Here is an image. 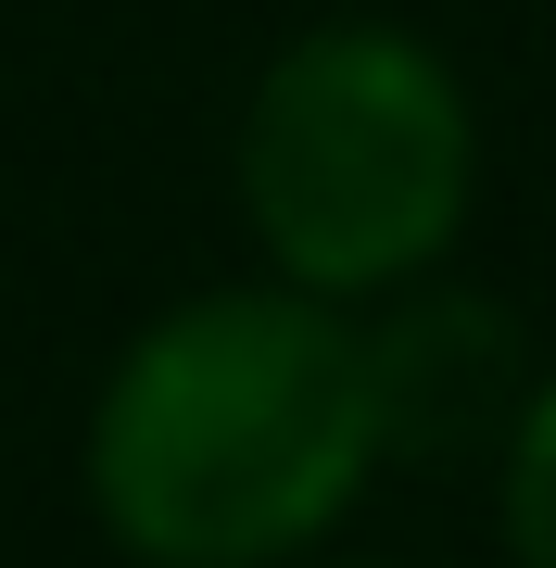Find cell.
<instances>
[{
    "instance_id": "6da1fadb",
    "label": "cell",
    "mask_w": 556,
    "mask_h": 568,
    "mask_svg": "<svg viewBox=\"0 0 556 568\" xmlns=\"http://www.w3.org/2000/svg\"><path fill=\"white\" fill-rule=\"evenodd\" d=\"M380 467L354 316L266 265L140 316L77 417V493L127 568H291Z\"/></svg>"
},
{
    "instance_id": "7a4b0ae2",
    "label": "cell",
    "mask_w": 556,
    "mask_h": 568,
    "mask_svg": "<svg viewBox=\"0 0 556 568\" xmlns=\"http://www.w3.org/2000/svg\"><path fill=\"white\" fill-rule=\"evenodd\" d=\"M228 203H241V241L266 278L342 316L455 265L481 215V102L455 51L392 13H316L241 89Z\"/></svg>"
},
{
    "instance_id": "3957f363",
    "label": "cell",
    "mask_w": 556,
    "mask_h": 568,
    "mask_svg": "<svg viewBox=\"0 0 556 568\" xmlns=\"http://www.w3.org/2000/svg\"><path fill=\"white\" fill-rule=\"evenodd\" d=\"M367 342V405H380V455L392 467H455V455H494L518 429V392H532V342L494 291H468L455 265L380 291L354 316Z\"/></svg>"
},
{
    "instance_id": "5b68a950",
    "label": "cell",
    "mask_w": 556,
    "mask_h": 568,
    "mask_svg": "<svg viewBox=\"0 0 556 568\" xmlns=\"http://www.w3.org/2000/svg\"><path fill=\"white\" fill-rule=\"evenodd\" d=\"M291 568H405V556H330V544H316V556H291Z\"/></svg>"
},
{
    "instance_id": "277c9868",
    "label": "cell",
    "mask_w": 556,
    "mask_h": 568,
    "mask_svg": "<svg viewBox=\"0 0 556 568\" xmlns=\"http://www.w3.org/2000/svg\"><path fill=\"white\" fill-rule=\"evenodd\" d=\"M494 530H506V568H556V354L532 366L518 429L494 443Z\"/></svg>"
}]
</instances>
